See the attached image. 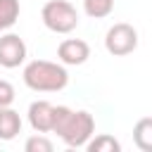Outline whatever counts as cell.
<instances>
[{
  "label": "cell",
  "instance_id": "cell-4",
  "mask_svg": "<svg viewBox=\"0 0 152 152\" xmlns=\"http://www.w3.org/2000/svg\"><path fill=\"white\" fill-rule=\"evenodd\" d=\"M104 48L109 55L114 57H124V55H131L135 48H138V31L126 24V21H119L114 26H109L107 36H104Z\"/></svg>",
  "mask_w": 152,
  "mask_h": 152
},
{
  "label": "cell",
  "instance_id": "cell-7",
  "mask_svg": "<svg viewBox=\"0 0 152 152\" xmlns=\"http://www.w3.org/2000/svg\"><path fill=\"white\" fill-rule=\"evenodd\" d=\"M57 57L66 66H78V64H83L90 57V45L86 40H81V38H66V40L59 43Z\"/></svg>",
  "mask_w": 152,
  "mask_h": 152
},
{
  "label": "cell",
  "instance_id": "cell-13",
  "mask_svg": "<svg viewBox=\"0 0 152 152\" xmlns=\"http://www.w3.org/2000/svg\"><path fill=\"white\" fill-rule=\"evenodd\" d=\"M24 150L26 152H52L55 150V145H52V140H48L45 135H31L26 142H24Z\"/></svg>",
  "mask_w": 152,
  "mask_h": 152
},
{
  "label": "cell",
  "instance_id": "cell-8",
  "mask_svg": "<svg viewBox=\"0 0 152 152\" xmlns=\"http://www.w3.org/2000/svg\"><path fill=\"white\" fill-rule=\"evenodd\" d=\"M21 133V116L12 107H0V140H14Z\"/></svg>",
  "mask_w": 152,
  "mask_h": 152
},
{
  "label": "cell",
  "instance_id": "cell-5",
  "mask_svg": "<svg viewBox=\"0 0 152 152\" xmlns=\"http://www.w3.org/2000/svg\"><path fill=\"white\" fill-rule=\"evenodd\" d=\"M26 59V43L17 33H5L0 36V66L5 69H17Z\"/></svg>",
  "mask_w": 152,
  "mask_h": 152
},
{
  "label": "cell",
  "instance_id": "cell-14",
  "mask_svg": "<svg viewBox=\"0 0 152 152\" xmlns=\"http://www.w3.org/2000/svg\"><path fill=\"white\" fill-rule=\"evenodd\" d=\"M14 86L10 83V81H5V78H0V107H10L12 102H14Z\"/></svg>",
  "mask_w": 152,
  "mask_h": 152
},
{
  "label": "cell",
  "instance_id": "cell-6",
  "mask_svg": "<svg viewBox=\"0 0 152 152\" xmlns=\"http://www.w3.org/2000/svg\"><path fill=\"white\" fill-rule=\"evenodd\" d=\"M28 124L36 133H50L55 126V104L48 100H36L28 104Z\"/></svg>",
  "mask_w": 152,
  "mask_h": 152
},
{
  "label": "cell",
  "instance_id": "cell-9",
  "mask_svg": "<svg viewBox=\"0 0 152 152\" xmlns=\"http://www.w3.org/2000/svg\"><path fill=\"white\" fill-rule=\"evenodd\" d=\"M133 142L138 150L152 152V116L138 119V124L133 126Z\"/></svg>",
  "mask_w": 152,
  "mask_h": 152
},
{
  "label": "cell",
  "instance_id": "cell-12",
  "mask_svg": "<svg viewBox=\"0 0 152 152\" xmlns=\"http://www.w3.org/2000/svg\"><path fill=\"white\" fill-rule=\"evenodd\" d=\"M114 10V0H83V12L93 19H104Z\"/></svg>",
  "mask_w": 152,
  "mask_h": 152
},
{
  "label": "cell",
  "instance_id": "cell-1",
  "mask_svg": "<svg viewBox=\"0 0 152 152\" xmlns=\"http://www.w3.org/2000/svg\"><path fill=\"white\" fill-rule=\"evenodd\" d=\"M52 133H57L69 147H86L88 140L95 135V119L86 109H71V107L57 104Z\"/></svg>",
  "mask_w": 152,
  "mask_h": 152
},
{
  "label": "cell",
  "instance_id": "cell-3",
  "mask_svg": "<svg viewBox=\"0 0 152 152\" xmlns=\"http://www.w3.org/2000/svg\"><path fill=\"white\" fill-rule=\"evenodd\" d=\"M40 19L52 33H71L78 26V12L69 0H48L40 10Z\"/></svg>",
  "mask_w": 152,
  "mask_h": 152
},
{
  "label": "cell",
  "instance_id": "cell-2",
  "mask_svg": "<svg viewBox=\"0 0 152 152\" xmlns=\"http://www.w3.org/2000/svg\"><path fill=\"white\" fill-rule=\"evenodd\" d=\"M24 83L36 93H57L64 90L69 83V71L64 64L48 62V59H33L24 66Z\"/></svg>",
  "mask_w": 152,
  "mask_h": 152
},
{
  "label": "cell",
  "instance_id": "cell-10",
  "mask_svg": "<svg viewBox=\"0 0 152 152\" xmlns=\"http://www.w3.org/2000/svg\"><path fill=\"white\" fill-rule=\"evenodd\" d=\"M19 0H0V31H7L19 19Z\"/></svg>",
  "mask_w": 152,
  "mask_h": 152
},
{
  "label": "cell",
  "instance_id": "cell-11",
  "mask_svg": "<svg viewBox=\"0 0 152 152\" xmlns=\"http://www.w3.org/2000/svg\"><path fill=\"white\" fill-rule=\"evenodd\" d=\"M86 147H88L90 152H119V150H121V142H119V140H116L114 135L100 133V135L90 138Z\"/></svg>",
  "mask_w": 152,
  "mask_h": 152
}]
</instances>
